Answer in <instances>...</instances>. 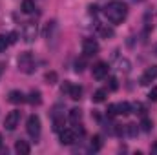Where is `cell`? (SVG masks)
I'll return each mask as SVG.
<instances>
[{
  "label": "cell",
  "mask_w": 157,
  "mask_h": 155,
  "mask_svg": "<svg viewBox=\"0 0 157 155\" xmlns=\"http://www.w3.org/2000/svg\"><path fill=\"white\" fill-rule=\"evenodd\" d=\"M26 130H28L29 137H33V139H39V137H40V130H42V124H40L39 115H29V117H28Z\"/></svg>",
  "instance_id": "3957f363"
},
{
  "label": "cell",
  "mask_w": 157,
  "mask_h": 155,
  "mask_svg": "<svg viewBox=\"0 0 157 155\" xmlns=\"http://www.w3.org/2000/svg\"><path fill=\"white\" fill-rule=\"evenodd\" d=\"M7 46H9V39L6 35H0V51H6Z\"/></svg>",
  "instance_id": "83f0119b"
},
{
  "label": "cell",
  "mask_w": 157,
  "mask_h": 155,
  "mask_svg": "<svg viewBox=\"0 0 157 155\" xmlns=\"http://www.w3.org/2000/svg\"><path fill=\"white\" fill-rule=\"evenodd\" d=\"M99 35H101L102 39H113L115 31H113L112 26H108V24H101V26H99Z\"/></svg>",
  "instance_id": "9a60e30c"
},
{
  "label": "cell",
  "mask_w": 157,
  "mask_h": 155,
  "mask_svg": "<svg viewBox=\"0 0 157 155\" xmlns=\"http://www.w3.org/2000/svg\"><path fill=\"white\" fill-rule=\"evenodd\" d=\"M15 152L20 153V155H29L31 148H29V144H28L26 141H17V144H15Z\"/></svg>",
  "instance_id": "2e32d148"
},
{
  "label": "cell",
  "mask_w": 157,
  "mask_h": 155,
  "mask_svg": "<svg viewBox=\"0 0 157 155\" xmlns=\"http://www.w3.org/2000/svg\"><path fill=\"white\" fill-rule=\"evenodd\" d=\"M132 113V104L130 102H119L115 104V115H130Z\"/></svg>",
  "instance_id": "5bb4252c"
},
{
  "label": "cell",
  "mask_w": 157,
  "mask_h": 155,
  "mask_svg": "<svg viewBox=\"0 0 157 155\" xmlns=\"http://www.w3.org/2000/svg\"><path fill=\"white\" fill-rule=\"evenodd\" d=\"M17 37H18V35H17V31H11V33L7 35V39H9V44H15V42H17Z\"/></svg>",
  "instance_id": "1f68e13d"
},
{
  "label": "cell",
  "mask_w": 157,
  "mask_h": 155,
  "mask_svg": "<svg viewBox=\"0 0 157 155\" xmlns=\"http://www.w3.org/2000/svg\"><path fill=\"white\" fill-rule=\"evenodd\" d=\"M59 135H60V144H64V146H70V144H73L77 141L75 130H70V128H64Z\"/></svg>",
  "instance_id": "ba28073f"
},
{
  "label": "cell",
  "mask_w": 157,
  "mask_h": 155,
  "mask_svg": "<svg viewBox=\"0 0 157 155\" xmlns=\"http://www.w3.org/2000/svg\"><path fill=\"white\" fill-rule=\"evenodd\" d=\"M135 2H143V0H135Z\"/></svg>",
  "instance_id": "8d00e7d4"
},
{
  "label": "cell",
  "mask_w": 157,
  "mask_h": 155,
  "mask_svg": "<svg viewBox=\"0 0 157 155\" xmlns=\"http://www.w3.org/2000/svg\"><path fill=\"white\" fill-rule=\"evenodd\" d=\"M51 119H53V131L60 133V131L64 130V124H66V120H64V113H60L59 108H55V110L51 112Z\"/></svg>",
  "instance_id": "52a82bcc"
},
{
  "label": "cell",
  "mask_w": 157,
  "mask_h": 155,
  "mask_svg": "<svg viewBox=\"0 0 157 155\" xmlns=\"http://www.w3.org/2000/svg\"><path fill=\"white\" fill-rule=\"evenodd\" d=\"M4 70H6V64L0 62V78H2V75H4Z\"/></svg>",
  "instance_id": "836d02e7"
},
{
  "label": "cell",
  "mask_w": 157,
  "mask_h": 155,
  "mask_svg": "<svg viewBox=\"0 0 157 155\" xmlns=\"http://www.w3.org/2000/svg\"><path fill=\"white\" fill-rule=\"evenodd\" d=\"M148 99H150V100H154V102H157V86H154V88L150 89V93H148Z\"/></svg>",
  "instance_id": "f546056e"
},
{
  "label": "cell",
  "mask_w": 157,
  "mask_h": 155,
  "mask_svg": "<svg viewBox=\"0 0 157 155\" xmlns=\"http://www.w3.org/2000/svg\"><path fill=\"white\" fill-rule=\"evenodd\" d=\"M0 148H2V135H0Z\"/></svg>",
  "instance_id": "d590c367"
},
{
  "label": "cell",
  "mask_w": 157,
  "mask_h": 155,
  "mask_svg": "<svg viewBox=\"0 0 157 155\" xmlns=\"http://www.w3.org/2000/svg\"><path fill=\"white\" fill-rule=\"evenodd\" d=\"M152 152H157V144L154 146V148H152Z\"/></svg>",
  "instance_id": "e575fe53"
},
{
  "label": "cell",
  "mask_w": 157,
  "mask_h": 155,
  "mask_svg": "<svg viewBox=\"0 0 157 155\" xmlns=\"http://www.w3.org/2000/svg\"><path fill=\"white\" fill-rule=\"evenodd\" d=\"M18 122H20V112L18 110H13V112H9L6 115V119H4V128L7 131H13L18 126Z\"/></svg>",
  "instance_id": "5b68a950"
},
{
  "label": "cell",
  "mask_w": 157,
  "mask_h": 155,
  "mask_svg": "<svg viewBox=\"0 0 157 155\" xmlns=\"http://www.w3.org/2000/svg\"><path fill=\"white\" fill-rule=\"evenodd\" d=\"M101 148H102V137L101 135H95L91 139V142H90V150L91 152H99Z\"/></svg>",
  "instance_id": "d6986e66"
},
{
  "label": "cell",
  "mask_w": 157,
  "mask_h": 155,
  "mask_svg": "<svg viewBox=\"0 0 157 155\" xmlns=\"http://www.w3.org/2000/svg\"><path fill=\"white\" fill-rule=\"evenodd\" d=\"M82 53L86 57H93L99 53V42L95 39H84L82 40Z\"/></svg>",
  "instance_id": "8992f818"
},
{
  "label": "cell",
  "mask_w": 157,
  "mask_h": 155,
  "mask_svg": "<svg viewBox=\"0 0 157 155\" xmlns=\"http://www.w3.org/2000/svg\"><path fill=\"white\" fill-rule=\"evenodd\" d=\"M26 100L31 106H40L42 104V93H40L39 89H33V91H29V95L26 97Z\"/></svg>",
  "instance_id": "7c38bea8"
},
{
  "label": "cell",
  "mask_w": 157,
  "mask_h": 155,
  "mask_svg": "<svg viewBox=\"0 0 157 155\" xmlns=\"http://www.w3.org/2000/svg\"><path fill=\"white\" fill-rule=\"evenodd\" d=\"M104 17L112 24H121L128 17V7L122 2H112V4H108L104 7Z\"/></svg>",
  "instance_id": "6da1fadb"
},
{
  "label": "cell",
  "mask_w": 157,
  "mask_h": 155,
  "mask_svg": "<svg viewBox=\"0 0 157 155\" xmlns=\"http://www.w3.org/2000/svg\"><path fill=\"white\" fill-rule=\"evenodd\" d=\"M82 120V112L78 110V108H73V110H70V122H73V124H78Z\"/></svg>",
  "instance_id": "44dd1931"
},
{
  "label": "cell",
  "mask_w": 157,
  "mask_h": 155,
  "mask_svg": "<svg viewBox=\"0 0 157 155\" xmlns=\"http://www.w3.org/2000/svg\"><path fill=\"white\" fill-rule=\"evenodd\" d=\"M144 106L141 104V102H133L132 104V113H139V115H144Z\"/></svg>",
  "instance_id": "484cf974"
},
{
  "label": "cell",
  "mask_w": 157,
  "mask_h": 155,
  "mask_svg": "<svg viewBox=\"0 0 157 155\" xmlns=\"http://www.w3.org/2000/svg\"><path fill=\"white\" fill-rule=\"evenodd\" d=\"M18 70L22 71V73H33L35 70H37V62H35V57L29 53V51H26V53H22L20 57H18Z\"/></svg>",
  "instance_id": "7a4b0ae2"
},
{
  "label": "cell",
  "mask_w": 157,
  "mask_h": 155,
  "mask_svg": "<svg viewBox=\"0 0 157 155\" xmlns=\"http://www.w3.org/2000/svg\"><path fill=\"white\" fill-rule=\"evenodd\" d=\"M68 95H70L73 100H78V99L82 97V88H80V86H77V84H71V88H70Z\"/></svg>",
  "instance_id": "e0dca14e"
},
{
  "label": "cell",
  "mask_w": 157,
  "mask_h": 155,
  "mask_svg": "<svg viewBox=\"0 0 157 155\" xmlns=\"http://www.w3.org/2000/svg\"><path fill=\"white\" fill-rule=\"evenodd\" d=\"M7 100L11 104H22V102H26V95L20 89H11L9 95H7Z\"/></svg>",
  "instance_id": "8fae6325"
},
{
  "label": "cell",
  "mask_w": 157,
  "mask_h": 155,
  "mask_svg": "<svg viewBox=\"0 0 157 155\" xmlns=\"http://www.w3.org/2000/svg\"><path fill=\"white\" fill-rule=\"evenodd\" d=\"M70 88H71V82L64 80V84L60 86V91H62V93H68V91H70Z\"/></svg>",
  "instance_id": "4dcf8cb0"
},
{
  "label": "cell",
  "mask_w": 157,
  "mask_h": 155,
  "mask_svg": "<svg viewBox=\"0 0 157 155\" xmlns=\"http://www.w3.org/2000/svg\"><path fill=\"white\" fill-rule=\"evenodd\" d=\"M155 78H157V66H150V68H146V71H144L143 77H141V86H148V84H152Z\"/></svg>",
  "instance_id": "30bf717a"
},
{
  "label": "cell",
  "mask_w": 157,
  "mask_h": 155,
  "mask_svg": "<svg viewBox=\"0 0 157 155\" xmlns=\"http://www.w3.org/2000/svg\"><path fill=\"white\" fill-rule=\"evenodd\" d=\"M119 71H122V73H128V71H130V60H126V59H121V60H119Z\"/></svg>",
  "instance_id": "d4e9b609"
},
{
  "label": "cell",
  "mask_w": 157,
  "mask_h": 155,
  "mask_svg": "<svg viewBox=\"0 0 157 155\" xmlns=\"http://www.w3.org/2000/svg\"><path fill=\"white\" fill-rule=\"evenodd\" d=\"M37 33H39V28H37V24H35V22H26V24H24V28H22V39H24L26 44L35 42Z\"/></svg>",
  "instance_id": "277c9868"
},
{
  "label": "cell",
  "mask_w": 157,
  "mask_h": 155,
  "mask_svg": "<svg viewBox=\"0 0 157 155\" xmlns=\"http://www.w3.org/2000/svg\"><path fill=\"white\" fill-rule=\"evenodd\" d=\"M139 126H141V130H143V131H150V130H152V126H154V122H152L148 117L143 115V120H141V124H139Z\"/></svg>",
  "instance_id": "603a6c76"
},
{
  "label": "cell",
  "mask_w": 157,
  "mask_h": 155,
  "mask_svg": "<svg viewBox=\"0 0 157 155\" xmlns=\"http://www.w3.org/2000/svg\"><path fill=\"white\" fill-rule=\"evenodd\" d=\"M108 88H110L112 91H115V89L119 88V84H117V78H115V77H110V78H108Z\"/></svg>",
  "instance_id": "f1b7e54d"
},
{
  "label": "cell",
  "mask_w": 157,
  "mask_h": 155,
  "mask_svg": "<svg viewBox=\"0 0 157 155\" xmlns=\"http://www.w3.org/2000/svg\"><path fill=\"white\" fill-rule=\"evenodd\" d=\"M84 68H86V55L80 57V59H77V62H75V71L80 73V71H84Z\"/></svg>",
  "instance_id": "cb8c5ba5"
},
{
  "label": "cell",
  "mask_w": 157,
  "mask_h": 155,
  "mask_svg": "<svg viewBox=\"0 0 157 155\" xmlns=\"http://www.w3.org/2000/svg\"><path fill=\"white\" fill-rule=\"evenodd\" d=\"M55 35H57V22H55V20H51V22H48V24H46L44 37L48 39V42H49V40L55 39Z\"/></svg>",
  "instance_id": "4fadbf2b"
},
{
  "label": "cell",
  "mask_w": 157,
  "mask_h": 155,
  "mask_svg": "<svg viewBox=\"0 0 157 155\" xmlns=\"http://www.w3.org/2000/svg\"><path fill=\"white\" fill-rule=\"evenodd\" d=\"M35 0H24L22 2V11L26 13V15H31V13H35Z\"/></svg>",
  "instance_id": "ffe728a7"
},
{
  "label": "cell",
  "mask_w": 157,
  "mask_h": 155,
  "mask_svg": "<svg viewBox=\"0 0 157 155\" xmlns=\"http://www.w3.org/2000/svg\"><path fill=\"white\" fill-rule=\"evenodd\" d=\"M97 9H99L97 6H90V15H95V13H97Z\"/></svg>",
  "instance_id": "d6a6232c"
},
{
  "label": "cell",
  "mask_w": 157,
  "mask_h": 155,
  "mask_svg": "<svg viewBox=\"0 0 157 155\" xmlns=\"http://www.w3.org/2000/svg\"><path fill=\"white\" fill-rule=\"evenodd\" d=\"M106 97H108V89H104V88H102V89H97V91L93 93V102H97V104H99V102H104Z\"/></svg>",
  "instance_id": "ac0fdd59"
},
{
  "label": "cell",
  "mask_w": 157,
  "mask_h": 155,
  "mask_svg": "<svg viewBox=\"0 0 157 155\" xmlns=\"http://www.w3.org/2000/svg\"><path fill=\"white\" fill-rule=\"evenodd\" d=\"M44 78H46L48 84H55V82H57V73H55V71H48Z\"/></svg>",
  "instance_id": "4316f807"
},
{
  "label": "cell",
  "mask_w": 157,
  "mask_h": 155,
  "mask_svg": "<svg viewBox=\"0 0 157 155\" xmlns=\"http://www.w3.org/2000/svg\"><path fill=\"white\" fill-rule=\"evenodd\" d=\"M108 64L106 62H97L93 68H91V75L93 78H97V80H102L104 77H108Z\"/></svg>",
  "instance_id": "9c48e42d"
},
{
  "label": "cell",
  "mask_w": 157,
  "mask_h": 155,
  "mask_svg": "<svg viewBox=\"0 0 157 155\" xmlns=\"http://www.w3.org/2000/svg\"><path fill=\"white\" fill-rule=\"evenodd\" d=\"M126 133L130 135V137H137V133H139V124H126Z\"/></svg>",
  "instance_id": "7402d4cb"
}]
</instances>
